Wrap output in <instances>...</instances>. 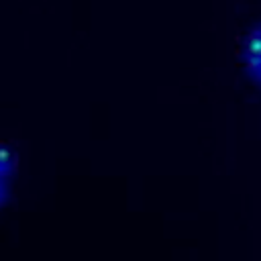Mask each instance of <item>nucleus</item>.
I'll return each mask as SVG.
<instances>
[{
    "mask_svg": "<svg viewBox=\"0 0 261 261\" xmlns=\"http://www.w3.org/2000/svg\"><path fill=\"white\" fill-rule=\"evenodd\" d=\"M247 65L249 71L261 82V27L251 35L247 43Z\"/></svg>",
    "mask_w": 261,
    "mask_h": 261,
    "instance_id": "1",
    "label": "nucleus"
}]
</instances>
